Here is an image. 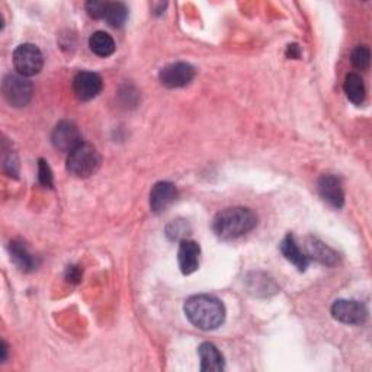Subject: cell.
<instances>
[{
	"label": "cell",
	"mask_w": 372,
	"mask_h": 372,
	"mask_svg": "<svg viewBox=\"0 0 372 372\" xmlns=\"http://www.w3.org/2000/svg\"><path fill=\"white\" fill-rule=\"evenodd\" d=\"M184 311L191 323L201 330H215L226 320V308L212 295H193L185 301Z\"/></svg>",
	"instance_id": "1"
},
{
	"label": "cell",
	"mask_w": 372,
	"mask_h": 372,
	"mask_svg": "<svg viewBox=\"0 0 372 372\" xmlns=\"http://www.w3.org/2000/svg\"><path fill=\"white\" fill-rule=\"evenodd\" d=\"M0 351H2V358H0V361L6 362V359H8V343L5 340L2 342V349Z\"/></svg>",
	"instance_id": "27"
},
{
	"label": "cell",
	"mask_w": 372,
	"mask_h": 372,
	"mask_svg": "<svg viewBox=\"0 0 372 372\" xmlns=\"http://www.w3.org/2000/svg\"><path fill=\"white\" fill-rule=\"evenodd\" d=\"M102 79L97 73L80 71L73 79V90L80 101H90L102 90Z\"/></svg>",
	"instance_id": "9"
},
{
	"label": "cell",
	"mask_w": 372,
	"mask_h": 372,
	"mask_svg": "<svg viewBox=\"0 0 372 372\" xmlns=\"http://www.w3.org/2000/svg\"><path fill=\"white\" fill-rule=\"evenodd\" d=\"M200 256H201L200 244L188 239L181 240L178 260L184 275H191L198 268H200Z\"/></svg>",
	"instance_id": "11"
},
{
	"label": "cell",
	"mask_w": 372,
	"mask_h": 372,
	"mask_svg": "<svg viewBox=\"0 0 372 372\" xmlns=\"http://www.w3.org/2000/svg\"><path fill=\"white\" fill-rule=\"evenodd\" d=\"M104 19L111 27L121 28L128 19V8L121 2H107Z\"/></svg>",
	"instance_id": "19"
},
{
	"label": "cell",
	"mask_w": 372,
	"mask_h": 372,
	"mask_svg": "<svg viewBox=\"0 0 372 372\" xmlns=\"http://www.w3.org/2000/svg\"><path fill=\"white\" fill-rule=\"evenodd\" d=\"M332 316L344 325L361 326L366 321L368 310L366 307L354 300H336L332 306Z\"/></svg>",
	"instance_id": "6"
},
{
	"label": "cell",
	"mask_w": 372,
	"mask_h": 372,
	"mask_svg": "<svg viewBox=\"0 0 372 372\" xmlns=\"http://www.w3.org/2000/svg\"><path fill=\"white\" fill-rule=\"evenodd\" d=\"M38 181L47 188H53V172L44 159L38 160Z\"/></svg>",
	"instance_id": "21"
},
{
	"label": "cell",
	"mask_w": 372,
	"mask_h": 372,
	"mask_svg": "<svg viewBox=\"0 0 372 372\" xmlns=\"http://www.w3.org/2000/svg\"><path fill=\"white\" fill-rule=\"evenodd\" d=\"M280 251L284 255V258L291 262L296 269L304 272L308 268L310 259L307 255L300 249V246L296 244L295 237L292 234H287L284 240L280 244Z\"/></svg>",
	"instance_id": "13"
},
{
	"label": "cell",
	"mask_w": 372,
	"mask_h": 372,
	"mask_svg": "<svg viewBox=\"0 0 372 372\" xmlns=\"http://www.w3.org/2000/svg\"><path fill=\"white\" fill-rule=\"evenodd\" d=\"M89 48L97 57H109L115 52V41L108 32L96 31L89 38Z\"/></svg>",
	"instance_id": "17"
},
{
	"label": "cell",
	"mask_w": 372,
	"mask_h": 372,
	"mask_svg": "<svg viewBox=\"0 0 372 372\" xmlns=\"http://www.w3.org/2000/svg\"><path fill=\"white\" fill-rule=\"evenodd\" d=\"M320 196L333 208H342L344 204V192L342 182L333 175H323L317 182Z\"/></svg>",
	"instance_id": "10"
},
{
	"label": "cell",
	"mask_w": 372,
	"mask_h": 372,
	"mask_svg": "<svg viewBox=\"0 0 372 372\" xmlns=\"http://www.w3.org/2000/svg\"><path fill=\"white\" fill-rule=\"evenodd\" d=\"M188 227L184 221L178 220V221H173L172 224L167 227V236L172 240H179V239H185V236L188 234Z\"/></svg>",
	"instance_id": "23"
},
{
	"label": "cell",
	"mask_w": 372,
	"mask_h": 372,
	"mask_svg": "<svg viewBox=\"0 0 372 372\" xmlns=\"http://www.w3.org/2000/svg\"><path fill=\"white\" fill-rule=\"evenodd\" d=\"M343 90L348 96L349 101L355 105H362L365 101V85L362 78L356 73H349L348 76L344 79V85H343Z\"/></svg>",
	"instance_id": "18"
},
{
	"label": "cell",
	"mask_w": 372,
	"mask_h": 372,
	"mask_svg": "<svg viewBox=\"0 0 372 372\" xmlns=\"http://www.w3.org/2000/svg\"><path fill=\"white\" fill-rule=\"evenodd\" d=\"M105 8L107 2H102V0H90L86 4V12L93 19H104Z\"/></svg>",
	"instance_id": "22"
},
{
	"label": "cell",
	"mask_w": 372,
	"mask_h": 372,
	"mask_svg": "<svg viewBox=\"0 0 372 372\" xmlns=\"http://www.w3.org/2000/svg\"><path fill=\"white\" fill-rule=\"evenodd\" d=\"M258 224L256 214L243 207L226 208L218 212L212 221L214 233L222 240H236L251 233Z\"/></svg>",
	"instance_id": "2"
},
{
	"label": "cell",
	"mask_w": 372,
	"mask_h": 372,
	"mask_svg": "<svg viewBox=\"0 0 372 372\" xmlns=\"http://www.w3.org/2000/svg\"><path fill=\"white\" fill-rule=\"evenodd\" d=\"M32 83L28 78L20 76V74H8L2 82L4 97L15 108H22L28 105L32 99Z\"/></svg>",
	"instance_id": "5"
},
{
	"label": "cell",
	"mask_w": 372,
	"mask_h": 372,
	"mask_svg": "<svg viewBox=\"0 0 372 372\" xmlns=\"http://www.w3.org/2000/svg\"><path fill=\"white\" fill-rule=\"evenodd\" d=\"M4 169H5V172L8 173L9 176H13V178L18 176V173H19V163H18V157H16L13 153L9 155V156L5 159Z\"/></svg>",
	"instance_id": "24"
},
{
	"label": "cell",
	"mask_w": 372,
	"mask_h": 372,
	"mask_svg": "<svg viewBox=\"0 0 372 372\" xmlns=\"http://www.w3.org/2000/svg\"><path fill=\"white\" fill-rule=\"evenodd\" d=\"M44 66V56L41 49L34 44H20L13 52V67L18 74L31 78L38 74Z\"/></svg>",
	"instance_id": "4"
},
{
	"label": "cell",
	"mask_w": 372,
	"mask_h": 372,
	"mask_svg": "<svg viewBox=\"0 0 372 372\" xmlns=\"http://www.w3.org/2000/svg\"><path fill=\"white\" fill-rule=\"evenodd\" d=\"M352 64L358 70H366L371 64V52L366 45H359L354 49L352 53Z\"/></svg>",
	"instance_id": "20"
},
{
	"label": "cell",
	"mask_w": 372,
	"mask_h": 372,
	"mask_svg": "<svg viewBox=\"0 0 372 372\" xmlns=\"http://www.w3.org/2000/svg\"><path fill=\"white\" fill-rule=\"evenodd\" d=\"M66 280L70 284H79L82 281V269L79 266H68L66 272Z\"/></svg>",
	"instance_id": "25"
},
{
	"label": "cell",
	"mask_w": 372,
	"mask_h": 372,
	"mask_svg": "<svg viewBox=\"0 0 372 372\" xmlns=\"http://www.w3.org/2000/svg\"><path fill=\"white\" fill-rule=\"evenodd\" d=\"M52 143L60 152L70 153L82 144V134L78 126L71 121L59 122L52 134Z\"/></svg>",
	"instance_id": "8"
},
{
	"label": "cell",
	"mask_w": 372,
	"mask_h": 372,
	"mask_svg": "<svg viewBox=\"0 0 372 372\" xmlns=\"http://www.w3.org/2000/svg\"><path fill=\"white\" fill-rule=\"evenodd\" d=\"M9 253L12 262L18 266L19 270L22 272H31L37 268V260L35 258L28 252L27 246L22 241L13 240L9 243Z\"/></svg>",
	"instance_id": "16"
},
{
	"label": "cell",
	"mask_w": 372,
	"mask_h": 372,
	"mask_svg": "<svg viewBox=\"0 0 372 372\" xmlns=\"http://www.w3.org/2000/svg\"><path fill=\"white\" fill-rule=\"evenodd\" d=\"M101 166V155L90 144L82 143L79 147L68 153L67 170L76 178H89Z\"/></svg>",
	"instance_id": "3"
},
{
	"label": "cell",
	"mask_w": 372,
	"mask_h": 372,
	"mask_svg": "<svg viewBox=\"0 0 372 372\" xmlns=\"http://www.w3.org/2000/svg\"><path fill=\"white\" fill-rule=\"evenodd\" d=\"M300 47L296 44H292V45H288V49H287V56L288 57H292V59H299L300 57Z\"/></svg>",
	"instance_id": "26"
},
{
	"label": "cell",
	"mask_w": 372,
	"mask_h": 372,
	"mask_svg": "<svg viewBox=\"0 0 372 372\" xmlns=\"http://www.w3.org/2000/svg\"><path fill=\"white\" fill-rule=\"evenodd\" d=\"M196 74V70L193 66L189 63H172L160 70L159 79L163 86L169 89H176V88H184L189 85Z\"/></svg>",
	"instance_id": "7"
},
{
	"label": "cell",
	"mask_w": 372,
	"mask_h": 372,
	"mask_svg": "<svg viewBox=\"0 0 372 372\" xmlns=\"http://www.w3.org/2000/svg\"><path fill=\"white\" fill-rule=\"evenodd\" d=\"M178 191L172 182H157L150 192V208L153 212H163L176 200Z\"/></svg>",
	"instance_id": "12"
},
{
	"label": "cell",
	"mask_w": 372,
	"mask_h": 372,
	"mask_svg": "<svg viewBox=\"0 0 372 372\" xmlns=\"http://www.w3.org/2000/svg\"><path fill=\"white\" fill-rule=\"evenodd\" d=\"M198 354H200L203 372H220L224 369V356H222L215 344L210 342L203 343L200 349H198Z\"/></svg>",
	"instance_id": "14"
},
{
	"label": "cell",
	"mask_w": 372,
	"mask_h": 372,
	"mask_svg": "<svg viewBox=\"0 0 372 372\" xmlns=\"http://www.w3.org/2000/svg\"><path fill=\"white\" fill-rule=\"evenodd\" d=\"M306 251H307V258L314 259L320 263L332 266L337 262V253L330 249L328 244H325L321 240L316 237H308L306 241Z\"/></svg>",
	"instance_id": "15"
}]
</instances>
